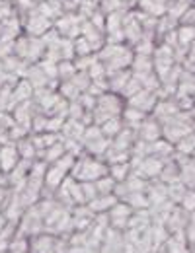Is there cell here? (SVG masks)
I'll use <instances>...</instances> for the list:
<instances>
[{
    "instance_id": "cell-37",
    "label": "cell",
    "mask_w": 195,
    "mask_h": 253,
    "mask_svg": "<svg viewBox=\"0 0 195 253\" xmlns=\"http://www.w3.org/2000/svg\"><path fill=\"white\" fill-rule=\"evenodd\" d=\"M194 101H195V94H194Z\"/></svg>"
},
{
    "instance_id": "cell-11",
    "label": "cell",
    "mask_w": 195,
    "mask_h": 253,
    "mask_svg": "<svg viewBox=\"0 0 195 253\" xmlns=\"http://www.w3.org/2000/svg\"><path fill=\"white\" fill-rule=\"evenodd\" d=\"M123 33H125V43L129 45L131 49L143 39V28H141V24H139V20L135 18V14H133V10L129 12H125V16H123Z\"/></svg>"
},
{
    "instance_id": "cell-19",
    "label": "cell",
    "mask_w": 195,
    "mask_h": 253,
    "mask_svg": "<svg viewBox=\"0 0 195 253\" xmlns=\"http://www.w3.org/2000/svg\"><path fill=\"white\" fill-rule=\"evenodd\" d=\"M37 10L43 16H47L53 24H55V20H59L65 14V8H63V2L61 0H43V2L37 4Z\"/></svg>"
},
{
    "instance_id": "cell-38",
    "label": "cell",
    "mask_w": 195,
    "mask_h": 253,
    "mask_svg": "<svg viewBox=\"0 0 195 253\" xmlns=\"http://www.w3.org/2000/svg\"><path fill=\"white\" fill-rule=\"evenodd\" d=\"M61 2H65V0H61Z\"/></svg>"
},
{
    "instance_id": "cell-23",
    "label": "cell",
    "mask_w": 195,
    "mask_h": 253,
    "mask_svg": "<svg viewBox=\"0 0 195 253\" xmlns=\"http://www.w3.org/2000/svg\"><path fill=\"white\" fill-rule=\"evenodd\" d=\"M131 173H133V166H131V162H119V164H109V175L117 181V183H121V181H125L127 177H129Z\"/></svg>"
},
{
    "instance_id": "cell-21",
    "label": "cell",
    "mask_w": 195,
    "mask_h": 253,
    "mask_svg": "<svg viewBox=\"0 0 195 253\" xmlns=\"http://www.w3.org/2000/svg\"><path fill=\"white\" fill-rule=\"evenodd\" d=\"M158 181H162L164 185H170L174 181H180V164L176 160L164 162L162 169H160V175H158Z\"/></svg>"
},
{
    "instance_id": "cell-5",
    "label": "cell",
    "mask_w": 195,
    "mask_h": 253,
    "mask_svg": "<svg viewBox=\"0 0 195 253\" xmlns=\"http://www.w3.org/2000/svg\"><path fill=\"white\" fill-rule=\"evenodd\" d=\"M80 142H82V148L86 150V154L103 158L111 140L101 132V128L98 125H88L84 134H82V138H80Z\"/></svg>"
},
{
    "instance_id": "cell-13",
    "label": "cell",
    "mask_w": 195,
    "mask_h": 253,
    "mask_svg": "<svg viewBox=\"0 0 195 253\" xmlns=\"http://www.w3.org/2000/svg\"><path fill=\"white\" fill-rule=\"evenodd\" d=\"M18 164H20V152H18L16 142H8L0 146V169L4 173H10Z\"/></svg>"
},
{
    "instance_id": "cell-3",
    "label": "cell",
    "mask_w": 195,
    "mask_h": 253,
    "mask_svg": "<svg viewBox=\"0 0 195 253\" xmlns=\"http://www.w3.org/2000/svg\"><path fill=\"white\" fill-rule=\"evenodd\" d=\"M125 99L123 95L113 94V92H103V94L98 97L96 107L92 111V125H103L107 119H113V117H121L123 109H125Z\"/></svg>"
},
{
    "instance_id": "cell-33",
    "label": "cell",
    "mask_w": 195,
    "mask_h": 253,
    "mask_svg": "<svg viewBox=\"0 0 195 253\" xmlns=\"http://www.w3.org/2000/svg\"><path fill=\"white\" fill-rule=\"evenodd\" d=\"M180 24H190V26H195V4L184 14V18L180 20Z\"/></svg>"
},
{
    "instance_id": "cell-8",
    "label": "cell",
    "mask_w": 195,
    "mask_h": 253,
    "mask_svg": "<svg viewBox=\"0 0 195 253\" xmlns=\"http://www.w3.org/2000/svg\"><path fill=\"white\" fill-rule=\"evenodd\" d=\"M45 59H51V61H55V63L74 61L76 55H74V43H72V39H65V37L59 35L53 43L47 45Z\"/></svg>"
},
{
    "instance_id": "cell-36",
    "label": "cell",
    "mask_w": 195,
    "mask_h": 253,
    "mask_svg": "<svg viewBox=\"0 0 195 253\" xmlns=\"http://www.w3.org/2000/svg\"><path fill=\"white\" fill-rule=\"evenodd\" d=\"M8 2H14V0H8Z\"/></svg>"
},
{
    "instance_id": "cell-34",
    "label": "cell",
    "mask_w": 195,
    "mask_h": 253,
    "mask_svg": "<svg viewBox=\"0 0 195 253\" xmlns=\"http://www.w3.org/2000/svg\"><path fill=\"white\" fill-rule=\"evenodd\" d=\"M192 158H195V150H194V154H192Z\"/></svg>"
},
{
    "instance_id": "cell-28",
    "label": "cell",
    "mask_w": 195,
    "mask_h": 253,
    "mask_svg": "<svg viewBox=\"0 0 195 253\" xmlns=\"http://www.w3.org/2000/svg\"><path fill=\"white\" fill-rule=\"evenodd\" d=\"M57 68H59V82H66V80H70V78L78 72L72 61H63V63L57 64Z\"/></svg>"
},
{
    "instance_id": "cell-6",
    "label": "cell",
    "mask_w": 195,
    "mask_h": 253,
    "mask_svg": "<svg viewBox=\"0 0 195 253\" xmlns=\"http://www.w3.org/2000/svg\"><path fill=\"white\" fill-rule=\"evenodd\" d=\"M20 22H22L24 33L26 35H33V37H43L49 30H53V22L47 16H43L37 10V6L33 8L32 12H28L24 18H20Z\"/></svg>"
},
{
    "instance_id": "cell-17",
    "label": "cell",
    "mask_w": 195,
    "mask_h": 253,
    "mask_svg": "<svg viewBox=\"0 0 195 253\" xmlns=\"http://www.w3.org/2000/svg\"><path fill=\"white\" fill-rule=\"evenodd\" d=\"M135 8L146 16L156 18V20L166 16V0H137Z\"/></svg>"
},
{
    "instance_id": "cell-4",
    "label": "cell",
    "mask_w": 195,
    "mask_h": 253,
    "mask_svg": "<svg viewBox=\"0 0 195 253\" xmlns=\"http://www.w3.org/2000/svg\"><path fill=\"white\" fill-rule=\"evenodd\" d=\"M45 51H47V45L43 43L41 37H33V35H26L22 33L18 39H16V49H14V55L20 57L26 64H37L43 57H45Z\"/></svg>"
},
{
    "instance_id": "cell-26",
    "label": "cell",
    "mask_w": 195,
    "mask_h": 253,
    "mask_svg": "<svg viewBox=\"0 0 195 253\" xmlns=\"http://www.w3.org/2000/svg\"><path fill=\"white\" fill-rule=\"evenodd\" d=\"M156 49V41L152 37H143L135 47H133V53L135 55H152Z\"/></svg>"
},
{
    "instance_id": "cell-24",
    "label": "cell",
    "mask_w": 195,
    "mask_h": 253,
    "mask_svg": "<svg viewBox=\"0 0 195 253\" xmlns=\"http://www.w3.org/2000/svg\"><path fill=\"white\" fill-rule=\"evenodd\" d=\"M123 119L121 117H113V119H107L103 125H99V128H101V132L111 140L113 136H117L121 130H123Z\"/></svg>"
},
{
    "instance_id": "cell-29",
    "label": "cell",
    "mask_w": 195,
    "mask_h": 253,
    "mask_svg": "<svg viewBox=\"0 0 195 253\" xmlns=\"http://www.w3.org/2000/svg\"><path fill=\"white\" fill-rule=\"evenodd\" d=\"M178 205H180L184 211H188V212H195V189H186L184 197L180 199Z\"/></svg>"
},
{
    "instance_id": "cell-31",
    "label": "cell",
    "mask_w": 195,
    "mask_h": 253,
    "mask_svg": "<svg viewBox=\"0 0 195 253\" xmlns=\"http://www.w3.org/2000/svg\"><path fill=\"white\" fill-rule=\"evenodd\" d=\"M14 14H16L14 4L8 2V0H0V24H2L4 20H8L10 16H14Z\"/></svg>"
},
{
    "instance_id": "cell-12",
    "label": "cell",
    "mask_w": 195,
    "mask_h": 253,
    "mask_svg": "<svg viewBox=\"0 0 195 253\" xmlns=\"http://www.w3.org/2000/svg\"><path fill=\"white\" fill-rule=\"evenodd\" d=\"M135 134H137V138H139V140L154 142V140L162 138V126H160V123H158L152 115H148V117L141 123V126L135 130Z\"/></svg>"
},
{
    "instance_id": "cell-18",
    "label": "cell",
    "mask_w": 195,
    "mask_h": 253,
    "mask_svg": "<svg viewBox=\"0 0 195 253\" xmlns=\"http://www.w3.org/2000/svg\"><path fill=\"white\" fill-rule=\"evenodd\" d=\"M117 203H119V197L115 193H111V195H98L96 199H92L88 203V209L92 212H105V211L109 212Z\"/></svg>"
},
{
    "instance_id": "cell-30",
    "label": "cell",
    "mask_w": 195,
    "mask_h": 253,
    "mask_svg": "<svg viewBox=\"0 0 195 253\" xmlns=\"http://www.w3.org/2000/svg\"><path fill=\"white\" fill-rule=\"evenodd\" d=\"M14 49H16V39H0V61L6 59V57H12L14 55Z\"/></svg>"
},
{
    "instance_id": "cell-9",
    "label": "cell",
    "mask_w": 195,
    "mask_h": 253,
    "mask_svg": "<svg viewBox=\"0 0 195 253\" xmlns=\"http://www.w3.org/2000/svg\"><path fill=\"white\" fill-rule=\"evenodd\" d=\"M123 16H125V10L111 12L105 16V43H125Z\"/></svg>"
},
{
    "instance_id": "cell-22",
    "label": "cell",
    "mask_w": 195,
    "mask_h": 253,
    "mask_svg": "<svg viewBox=\"0 0 195 253\" xmlns=\"http://www.w3.org/2000/svg\"><path fill=\"white\" fill-rule=\"evenodd\" d=\"M131 72L133 74H150V72H154L152 55H135L133 63H131Z\"/></svg>"
},
{
    "instance_id": "cell-35",
    "label": "cell",
    "mask_w": 195,
    "mask_h": 253,
    "mask_svg": "<svg viewBox=\"0 0 195 253\" xmlns=\"http://www.w3.org/2000/svg\"><path fill=\"white\" fill-rule=\"evenodd\" d=\"M35 2H37V4H39V2H43V0H35Z\"/></svg>"
},
{
    "instance_id": "cell-25",
    "label": "cell",
    "mask_w": 195,
    "mask_h": 253,
    "mask_svg": "<svg viewBox=\"0 0 195 253\" xmlns=\"http://www.w3.org/2000/svg\"><path fill=\"white\" fill-rule=\"evenodd\" d=\"M174 146H176V152H178V154H182V156H192L195 150V130L192 134L184 136V138H182L180 142H176Z\"/></svg>"
},
{
    "instance_id": "cell-10",
    "label": "cell",
    "mask_w": 195,
    "mask_h": 253,
    "mask_svg": "<svg viewBox=\"0 0 195 253\" xmlns=\"http://www.w3.org/2000/svg\"><path fill=\"white\" fill-rule=\"evenodd\" d=\"M125 103H127L129 107H135V109H139V111L150 115V113L154 111L156 103H158V94H156V92H150V90H141L139 94H135L133 97H129Z\"/></svg>"
},
{
    "instance_id": "cell-7",
    "label": "cell",
    "mask_w": 195,
    "mask_h": 253,
    "mask_svg": "<svg viewBox=\"0 0 195 253\" xmlns=\"http://www.w3.org/2000/svg\"><path fill=\"white\" fill-rule=\"evenodd\" d=\"M84 22H86V20H84L80 14H76V12H65L59 20H55L53 28L59 32L61 37L74 41L76 37L82 35V24H84Z\"/></svg>"
},
{
    "instance_id": "cell-27",
    "label": "cell",
    "mask_w": 195,
    "mask_h": 253,
    "mask_svg": "<svg viewBox=\"0 0 195 253\" xmlns=\"http://www.w3.org/2000/svg\"><path fill=\"white\" fill-rule=\"evenodd\" d=\"M74 55L76 57H90V55H96L94 51H92V47H90V43L80 35V37H76L74 41Z\"/></svg>"
},
{
    "instance_id": "cell-2",
    "label": "cell",
    "mask_w": 195,
    "mask_h": 253,
    "mask_svg": "<svg viewBox=\"0 0 195 253\" xmlns=\"http://www.w3.org/2000/svg\"><path fill=\"white\" fill-rule=\"evenodd\" d=\"M109 173V166L103 158L90 156V154H80L74 160V166L70 169V177L84 183V181H98L99 177Z\"/></svg>"
},
{
    "instance_id": "cell-15",
    "label": "cell",
    "mask_w": 195,
    "mask_h": 253,
    "mask_svg": "<svg viewBox=\"0 0 195 253\" xmlns=\"http://www.w3.org/2000/svg\"><path fill=\"white\" fill-rule=\"evenodd\" d=\"M22 33H24V30H22V22H20V16L18 14L10 16L8 20H4L0 24V39H12L14 41Z\"/></svg>"
},
{
    "instance_id": "cell-1",
    "label": "cell",
    "mask_w": 195,
    "mask_h": 253,
    "mask_svg": "<svg viewBox=\"0 0 195 253\" xmlns=\"http://www.w3.org/2000/svg\"><path fill=\"white\" fill-rule=\"evenodd\" d=\"M133 57H135V53L127 43H105L96 53V59L103 64L107 76L113 72L131 68Z\"/></svg>"
},
{
    "instance_id": "cell-16",
    "label": "cell",
    "mask_w": 195,
    "mask_h": 253,
    "mask_svg": "<svg viewBox=\"0 0 195 253\" xmlns=\"http://www.w3.org/2000/svg\"><path fill=\"white\" fill-rule=\"evenodd\" d=\"M131 76H133L131 68L109 74V76H107V92H113V94L121 95L123 90H125V86H127V82L131 80Z\"/></svg>"
},
{
    "instance_id": "cell-20",
    "label": "cell",
    "mask_w": 195,
    "mask_h": 253,
    "mask_svg": "<svg viewBox=\"0 0 195 253\" xmlns=\"http://www.w3.org/2000/svg\"><path fill=\"white\" fill-rule=\"evenodd\" d=\"M195 4V0H168L166 2V14L170 18H174L176 22H180L184 18V14Z\"/></svg>"
},
{
    "instance_id": "cell-32",
    "label": "cell",
    "mask_w": 195,
    "mask_h": 253,
    "mask_svg": "<svg viewBox=\"0 0 195 253\" xmlns=\"http://www.w3.org/2000/svg\"><path fill=\"white\" fill-rule=\"evenodd\" d=\"M92 26H96L99 32L105 33V14L101 12V10H96L92 16H90V20H88Z\"/></svg>"
},
{
    "instance_id": "cell-14",
    "label": "cell",
    "mask_w": 195,
    "mask_h": 253,
    "mask_svg": "<svg viewBox=\"0 0 195 253\" xmlns=\"http://www.w3.org/2000/svg\"><path fill=\"white\" fill-rule=\"evenodd\" d=\"M82 37L90 43V47H92L94 53H98V51L105 45V33L99 32L96 26H92L88 20L82 24Z\"/></svg>"
}]
</instances>
